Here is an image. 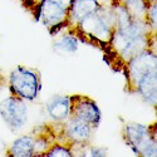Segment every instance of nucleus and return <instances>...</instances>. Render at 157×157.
Wrapping results in <instances>:
<instances>
[{
  "mask_svg": "<svg viewBox=\"0 0 157 157\" xmlns=\"http://www.w3.org/2000/svg\"><path fill=\"white\" fill-rule=\"evenodd\" d=\"M151 32L153 30L146 20H132L126 27L114 29L108 45L112 53L126 64L141 52L150 49Z\"/></svg>",
  "mask_w": 157,
  "mask_h": 157,
  "instance_id": "obj_1",
  "label": "nucleus"
},
{
  "mask_svg": "<svg viewBox=\"0 0 157 157\" xmlns=\"http://www.w3.org/2000/svg\"><path fill=\"white\" fill-rule=\"evenodd\" d=\"M81 34L101 44H108L116 29V14L113 5L104 6L101 4L97 11L82 19L75 27Z\"/></svg>",
  "mask_w": 157,
  "mask_h": 157,
  "instance_id": "obj_2",
  "label": "nucleus"
},
{
  "mask_svg": "<svg viewBox=\"0 0 157 157\" xmlns=\"http://www.w3.org/2000/svg\"><path fill=\"white\" fill-rule=\"evenodd\" d=\"M9 87L14 96L24 101H34L42 89L40 75L33 68L17 67L9 75Z\"/></svg>",
  "mask_w": 157,
  "mask_h": 157,
  "instance_id": "obj_3",
  "label": "nucleus"
},
{
  "mask_svg": "<svg viewBox=\"0 0 157 157\" xmlns=\"http://www.w3.org/2000/svg\"><path fill=\"white\" fill-rule=\"evenodd\" d=\"M124 138L136 155L145 157L157 156L156 131L153 133V126L147 127L137 122L127 123L124 127Z\"/></svg>",
  "mask_w": 157,
  "mask_h": 157,
  "instance_id": "obj_4",
  "label": "nucleus"
},
{
  "mask_svg": "<svg viewBox=\"0 0 157 157\" xmlns=\"http://www.w3.org/2000/svg\"><path fill=\"white\" fill-rule=\"evenodd\" d=\"M28 106L24 99L11 94L0 102V117L11 131L21 129L28 121Z\"/></svg>",
  "mask_w": 157,
  "mask_h": 157,
  "instance_id": "obj_5",
  "label": "nucleus"
},
{
  "mask_svg": "<svg viewBox=\"0 0 157 157\" xmlns=\"http://www.w3.org/2000/svg\"><path fill=\"white\" fill-rule=\"evenodd\" d=\"M35 15L52 34L68 27V10L63 9L52 0H43L36 9Z\"/></svg>",
  "mask_w": 157,
  "mask_h": 157,
  "instance_id": "obj_6",
  "label": "nucleus"
},
{
  "mask_svg": "<svg viewBox=\"0 0 157 157\" xmlns=\"http://www.w3.org/2000/svg\"><path fill=\"white\" fill-rule=\"evenodd\" d=\"M156 63H157L156 54L151 49H146V50L141 52L140 54L135 56L133 58H131L124 64L128 84L133 88L136 82L143 74H146L147 72H150L152 69H157Z\"/></svg>",
  "mask_w": 157,
  "mask_h": 157,
  "instance_id": "obj_7",
  "label": "nucleus"
},
{
  "mask_svg": "<svg viewBox=\"0 0 157 157\" xmlns=\"http://www.w3.org/2000/svg\"><path fill=\"white\" fill-rule=\"evenodd\" d=\"M71 116L77 117L84 122H87L93 128H97L101 123V109L97 103L88 97L74 96L72 97V111Z\"/></svg>",
  "mask_w": 157,
  "mask_h": 157,
  "instance_id": "obj_8",
  "label": "nucleus"
},
{
  "mask_svg": "<svg viewBox=\"0 0 157 157\" xmlns=\"http://www.w3.org/2000/svg\"><path fill=\"white\" fill-rule=\"evenodd\" d=\"M63 136L71 145L86 146L92 137L93 127L89 126L87 122L71 116L69 118L63 122Z\"/></svg>",
  "mask_w": 157,
  "mask_h": 157,
  "instance_id": "obj_9",
  "label": "nucleus"
},
{
  "mask_svg": "<svg viewBox=\"0 0 157 157\" xmlns=\"http://www.w3.org/2000/svg\"><path fill=\"white\" fill-rule=\"evenodd\" d=\"M72 97L65 94H56L47 102V112L54 122L63 123L71 117Z\"/></svg>",
  "mask_w": 157,
  "mask_h": 157,
  "instance_id": "obj_10",
  "label": "nucleus"
},
{
  "mask_svg": "<svg viewBox=\"0 0 157 157\" xmlns=\"http://www.w3.org/2000/svg\"><path fill=\"white\" fill-rule=\"evenodd\" d=\"M133 89L150 106H156V103H157V69H152L147 72L146 74H143L136 82Z\"/></svg>",
  "mask_w": 157,
  "mask_h": 157,
  "instance_id": "obj_11",
  "label": "nucleus"
},
{
  "mask_svg": "<svg viewBox=\"0 0 157 157\" xmlns=\"http://www.w3.org/2000/svg\"><path fill=\"white\" fill-rule=\"evenodd\" d=\"M99 6L98 0H73L68 10V27H75L82 19L97 11Z\"/></svg>",
  "mask_w": 157,
  "mask_h": 157,
  "instance_id": "obj_12",
  "label": "nucleus"
},
{
  "mask_svg": "<svg viewBox=\"0 0 157 157\" xmlns=\"http://www.w3.org/2000/svg\"><path fill=\"white\" fill-rule=\"evenodd\" d=\"M8 153L14 157H32L35 156V137L34 136H20L13 141Z\"/></svg>",
  "mask_w": 157,
  "mask_h": 157,
  "instance_id": "obj_13",
  "label": "nucleus"
},
{
  "mask_svg": "<svg viewBox=\"0 0 157 157\" xmlns=\"http://www.w3.org/2000/svg\"><path fill=\"white\" fill-rule=\"evenodd\" d=\"M79 39L74 33H65L53 42V49L59 54H73L78 50Z\"/></svg>",
  "mask_w": 157,
  "mask_h": 157,
  "instance_id": "obj_14",
  "label": "nucleus"
},
{
  "mask_svg": "<svg viewBox=\"0 0 157 157\" xmlns=\"http://www.w3.org/2000/svg\"><path fill=\"white\" fill-rule=\"evenodd\" d=\"M43 156L47 157H71L73 156V152L71 148L65 145H52Z\"/></svg>",
  "mask_w": 157,
  "mask_h": 157,
  "instance_id": "obj_15",
  "label": "nucleus"
},
{
  "mask_svg": "<svg viewBox=\"0 0 157 157\" xmlns=\"http://www.w3.org/2000/svg\"><path fill=\"white\" fill-rule=\"evenodd\" d=\"M107 155V150L103 147H94L89 146L87 150L83 151V156H92V157H102Z\"/></svg>",
  "mask_w": 157,
  "mask_h": 157,
  "instance_id": "obj_16",
  "label": "nucleus"
},
{
  "mask_svg": "<svg viewBox=\"0 0 157 157\" xmlns=\"http://www.w3.org/2000/svg\"><path fill=\"white\" fill-rule=\"evenodd\" d=\"M52 2H54L56 4H58L59 6H62L65 10H69V8H71V5L73 3V0H52Z\"/></svg>",
  "mask_w": 157,
  "mask_h": 157,
  "instance_id": "obj_17",
  "label": "nucleus"
}]
</instances>
